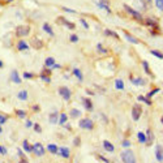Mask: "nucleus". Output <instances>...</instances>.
Returning a JSON list of instances; mask_svg holds the SVG:
<instances>
[{
  "label": "nucleus",
  "mask_w": 163,
  "mask_h": 163,
  "mask_svg": "<svg viewBox=\"0 0 163 163\" xmlns=\"http://www.w3.org/2000/svg\"><path fill=\"white\" fill-rule=\"evenodd\" d=\"M39 76H41V78H42V80H43L44 81V82H51V78H50V76H46V74H43V73H41V74H39Z\"/></svg>",
  "instance_id": "nucleus-39"
},
{
  "label": "nucleus",
  "mask_w": 163,
  "mask_h": 163,
  "mask_svg": "<svg viewBox=\"0 0 163 163\" xmlns=\"http://www.w3.org/2000/svg\"><path fill=\"white\" fill-rule=\"evenodd\" d=\"M47 150L50 153H52V154H57V151H59V148L55 143H50V145H47Z\"/></svg>",
  "instance_id": "nucleus-21"
},
{
  "label": "nucleus",
  "mask_w": 163,
  "mask_h": 163,
  "mask_svg": "<svg viewBox=\"0 0 163 163\" xmlns=\"http://www.w3.org/2000/svg\"><path fill=\"white\" fill-rule=\"evenodd\" d=\"M156 93H159V89H158V87H156V89H153L151 91H150V93H148V95H146V98H151L153 95H155Z\"/></svg>",
  "instance_id": "nucleus-38"
},
{
  "label": "nucleus",
  "mask_w": 163,
  "mask_h": 163,
  "mask_svg": "<svg viewBox=\"0 0 163 163\" xmlns=\"http://www.w3.org/2000/svg\"><path fill=\"white\" fill-rule=\"evenodd\" d=\"M17 97H18V99H21V100H26V99H28V91H26V90L18 91Z\"/></svg>",
  "instance_id": "nucleus-24"
},
{
  "label": "nucleus",
  "mask_w": 163,
  "mask_h": 163,
  "mask_svg": "<svg viewBox=\"0 0 163 163\" xmlns=\"http://www.w3.org/2000/svg\"><path fill=\"white\" fill-rule=\"evenodd\" d=\"M17 50L18 51H28L29 50V44L26 43L24 39H20L17 43Z\"/></svg>",
  "instance_id": "nucleus-13"
},
{
  "label": "nucleus",
  "mask_w": 163,
  "mask_h": 163,
  "mask_svg": "<svg viewBox=\"0 0 163 163\" xmlns=\"http://www.w3.org/2000/svg\"><path fill=\"white\" fill-rule=\"evenodd\" d=\"M120 156H122V161L124 163H136V156L132 150H125L120 154Z\"/></svg>",
  "instance_id": "nucleus-1"
},
{
  "label": "nucleus",
  "mask_w": 163,
  "mask_h": 163,
  "mask_svg": "<svg viewBox=\"0 0 163 163\" xmlns=\"http://www.w3.org/2000/svg\"><path fill=\"white\" fill-rule=\"evenodd\" d=\"M55 64V59L54 57H47L44 61V67L46 68H52V65Z\"/></svg>",
  "instance_id": "nucleus-23"
},
{
  "label": "nucleus",
  "mask_w": 163,
  "mask_h": 163,
  "mask_svg": "<svg viewBox=\"0 0 163 163\" xmlns=\"http://www.w3.org/2000/svg\"><path fill=\"white\" fill-rule=\"evenodd\" d=\"M33 111H39V106H37V104L33 106Z\"/></svg>",
  "instance_id": "nucleus-55"
},
{
  "label": "nucleus",
  "mask_w": 163,
  "mask_h": 163,
  "mask_svg": "<svg viewBox=\"0 0 163 163\" xmlns=\"http://www.w3.org/2000/svg\"><path fill=\"white\" fill-rule=\"evenodd\" d=\"M141 1H142V3H145V4H149V3L151 1V0H141Z\"/></svg>",
  "instance_id": "nucleus-56"
},
{
  "label": "nucleus",
  "mask_w": 163,
  "mask_h": 163,
  "mask_svg": "<svg viewBox=\"0 0 163 163\" xmlns=\"http://www.w3.org/2000/svg\"><path fill=\"white\" fill-rule=\"evenodd\" d=\"M73 74L78 78V81H82L84 80V76H82V73H81V71L78 69V68H74L73 69Z\"/></svg>",
  "instance_id": "nucleus-27"
},
{
  "label": "nucleus",
  "mask_w": 163,
  "mask_h": 163,
  "mask_svg": "<svg viewBox=\"0 0 163 163\" xmlns=\"http://www.w3.org/2000/svg\"><path fill=\"white\" fill-rule=\"evenodd\" d=\"M3 65H4V64H3V61L0 60V68H3Z\"/></svg>",
  "instance_id": "nucleus-57"
},
{
  "label": "nucleus",
  "mask_w": 163,
  "mask_h": 163,
  "mask_svg": "<svg viewBox=\"0 0 163 163\" xmlns=\"http://www.w3.org/2000/svg\"><path fill=\"white\" fill-rule=\"evenodd\" d=\"M43 30L47 33V34H50V35H54V31H52V29H51V26L46 22V24H43Z\"/></svg>",
  "instance_id": "nucleus-31"
},
{
  "label": "nucleus",
  "mask_w": 163,
  "mask_h": 163,
  "mask_svg": "<svg viewBox=\"0 0 163 163\" xmlns=\"http://www.w3.org/2000/svg\"><path fill=\"white\" fill-rule=\"evenodd\" d=\"M73 145L74 146H80L81 145V138H80V137H74V140H73Z\"/></svg>",
  "instance_id": "nucleus-41"
},
{
  "label": "nucleus",
  "mask_w": 163,
  "mask_h": 163,
  "mask_svg": "<svg viewBox=\"0 0 163 163\" xmlns=\"http://www.w3.org/2000/svg\"><path fill=\"white\" fill-rule=\"evenodd\" d=\"M67 120H68V116L65 115V114H61L60 117H59V124L64 125V124H67Z\"/></svg>",
  "instance_id": "nucleus-30"
},
{
  "label": "nucleus",
  "mask_w": 163,
  "mask_h": 163,
  "mask_svg": "<svg viewBox=\"0 0 163 163\" xmlns=\"http://www.w3.org/2000/svg\"><path fill=\"white\" fill-rule=\"evenodd\" d=\"M155 159L158 162H163V146L156 145L155 148Z\"/></svg>",
  "instance_id": "nucleus-8"
},
{
  "label": "nucleus",
  "mask_w": 163,
  "mask_h": 163,
  "mask_svg": "<svg viewBox=\"0 0 163 163\" xmlns=\"http://www.w3.org/2000/svg\"><path fill=\"white\" fill-rule=\"evenodd\" d=\"M155 5L159 11L163 12V0H155Z\"/></svg>",
  "instance_id": "nucleus-37"
},
{
  "label": "nucleus",
  "mask_w": 163,
  "mask_h": 163,
  "mask_svg": "<svg viewBox=\"0 0 163 163\" xmlns=\"http://www.w3.org/2000/svg\"><path fill=\"white\" fill-rule=\"evenodd\" d=\"M97 48H98V51H99L100 54H106V52H107V50H106V48H103V46L100 44V43L97 46Z\"/></svg>",
  "instance_id": "nucleus-43"
},
{
  "label": "nucleus",
  "mask_w": 163,
  "mask_h": 163,
  "mask_svg": "<svg viewBox=\"0 0 163 163\" xmlns=\"http://www.w3.org/2000/svg\"><path fill=\"white\" fill-rule=\"evenodd\" d=\"M18 163H29V161L26 159V156H25V158H20V162Z\"/></svg>",
  "instance_id": "nucleus-54"
},
{
  "label": "nucleus",
  "mask_w": 163,
  "mask_h": 163,
  "mask_svg": "<svg viewBox=\"0 0 163 163\" xmlns=\"http://www.w3.org/2000/svg\"><path fill=\"white\" fill-rule=\"evenodd\" d=\"M78 125H80V128L82 129H87V130H91L94 128V122L89 117H85V119H81L80 123H78Z\"/></svg>",
  "instance_id": "nucleus-3"
},
{
  "label": "nucleus",
  "mask_w": 163,
  "mask_h": 163,
  "mask_svg": "<svg viewBox=\"0 0 163 163\" xmlns=\"http://www.w3.org/2000/svg\"><path fill=\"white\" fill-rule=\"evenodd\" d=\"M63 9L64 12H68V13H76V11H74V9H71V8H67V7H63Z\"/></svg>",
  "instance_id": "nucleus-48"
},
{
  "label": "nucleus",
  "mask_w": 163,
  "mask_h": 163,
  "mask_svg": "<svg viewBox=\"0 0 163 163\" xmlns=\"http://www.w3.org/2000/svg\"><path fill=\"white\" fill-rule=\"evenodd\" d=\"M141 114H142L141 106H140L138 103H136L135 106H133V108H132V119L135 120V122H137V120L140 119V116H141Z\"/></svg>",
  "instance_id": "nucleus-6"
},
{
  "label": "nucleus",
  "mask_w": 163,
  "mask_h": 163,
  "mask_svg": "<svg viewBox=\"0 0 163 163\" xmlns=\"http://www.w3.org/2000/svg\"><path fill=\"white\" fill-rule=\"evenodd\" d=\"M8 120V116L3 115V114H0V124H5V122Z\"/></svg>",
  "instance_id": "nucleus-44"
},
{
  "label": "nucleus",
  "mask_w": 163,
  "mask_h": 163,
  "mask_svg": "<svg viewBox=\"0 0 163 163\" xmlns=\"http://www.w3.org/2000/svg\"><path fill=\"white\" fill-rule=\"evenodd\" d=\"M24 77H25V78H34V74H33V73H29V72H25V73H24Z\"/></svg>",
  "instance_id": "nucleus-51"
},
{
  "label": "nucleus",
  "mask_w": 163,
  "mask_h": 163,
  "mask_svg": "<svg viewBox=\"0 0 163 163\" xmlns=\"http://www.w3.org/2000/svg\"><path fill=\"white\" fill-rule=\"evenodd\" d=\"M7 153H8V151H7V149L3 145H0V154H1V155H7Z\"/></svg>",
  "instance_id": "nucleus-46"
},
{
  "label": "nucleus",
  "mask_w": 163,
  "mask_h": 163,
  "mask_svg": "<svg viewBox=\"0 0 163 163\" xmlns=\"http://www.w3.org/2000/svg\"><path fill=\"white\" fill-rule=\"evenodd\" d=\"M137 99H138L140 102H145L146 104H148V106H151V104H153V102L149 99V98H146V97H143V95H138V98H137Z\"/></svg>",
  "instance_id": "nucleus-26"
},
{
  "label": "nucleus",
  "mask_w": 163,
  "mask_h": 163,
  "mask_svg": "<svg viewBox=\"0 0 163 163\" xmlns=\"http://www.w3.org/2000/svg\"><path fill=\"white\" fill-rule=\"evenodd\" d=\"M124 37H125L127 41L130 42V43H133V44H138V43H140V41H138V39H137L136 37H133V35L130 34V33L125 31V30H124Z\"/></svg>",
  "instance_id": "nucleus-11"
},
{
  "label": "nucleus",
  "mask_w": 163,
  "mask_h": 163,
  "mask_svg": "<svg viewBox=\"0 0 163 163\" xmlns=\"http://www.w3.org/2000/svg\"><path fill=\"white\" fill-rule=\"evenodd\" d=\"M48 120H50L51 124H56V123H57V114H56V112L51 114L50 117H48Z\"/></svg>",
  "instance_id": "nucleus-32"
},
{
  "label": "nucleus",
  "mask_w": 163,
  "mask_h": 163,
  "mask_svg": "<svg viewBox=\"0 0 163 163\" xmlns=\"http://www.w3.org/2000/svg\"><path fill=\"white\" fill-rule=\"evenodd\" d=\"M11 1H15V0H7V3H11Z\"/></svg>",
  "instance_id": "nucleus-59"
},
{
  "label": "nucleus",
  "mask_w": 163,
  "mask_h": 163,
  "mask_svg": "<svg viewBox=\"0 0 163 163\" xmlns=\"http://www.w3.org/2000/svg\"><path fill=\"white\" fill-rule=\"evenodd\" d=\"M150 54H151L153 56H156L158 59H163V54L162 52H159V51H156V50H151L150 51Z\"/></svg>",
  "instance_id": "nucleus-36"
},
{
  "label": "nucleus",
  "mask_w": 163,
  "mask_h": 163,
  "mask_svg": "<svg viewBox=\"0 0 163 163\" xmlns=\"http://www.w3.org/2000/svg\"><path fill=\"white\" fill-rule=\"evenodd\" d=\"M33 153L37 156H43L44 155V148L41 142H37L33 145Z\"/></svg>",
  "instance_id": "nucleus-7"
},
{
  "label": "nucleus",
  "mask_w": 163,
  "mask_h": 163,
  "mask_svg": "<svg viewBox=\"0 0 163 163\" xmlns=\"http://www.w3.org/2000/svg\"><path fill=\"white\" fill-rule=\"evenodd\" d=\"M146 145H148V146H150V145H151V143H153V141H154V135H153V132H151V129H148V130H146Z\"/></svg>",
  "instance_id": "nucleus-12"
},
{
  "label": "nucleus",
  "mask_w": 163,
  "mask_h": 163,
  "mask_svg": "<svg viewBox=\"0 0 163 163\" xmlns=\"http://www.w3.org/2000/svg\"><path fill=\"white\" fill-rule=\"evenodd\" d=\"M115 87L117 90H124V82H123V80H116L115 81Z\"/></svg>",
  "instance_id": "nucleus-28"
},
{
  "label": "nucleus",
  "mask_w": 163,
  "mask_h": 163,
  "mask_svg": "<svg viewBox=\"0 0 163 163\" xmlns=\"http://www.w3.org/2000/svg\"><path fill=\"white\" fill-rule=\"evenodd\" d=\"M71 116L73 117V119H74V117H80L81 116V111L77 110V108H73L71 111Z\"/></svg>",
  "instance_id": "nucleus-34"
},
{
  "label": "nucleus",
  "mask_w": 163,
  "mask_h": 163,
  "mask_svg": "<svg viewBox=\"0 0 163 163\" xmlns=\"http://www.w3.org/2000/svg\"><path fill=\"white\" fill-rule=\"evenodd\" d=\"M17 154H18V156H20V158H25V153L24 151H22V150L21 149H17Z\"/></svg>",
  "instance_id": "nucleus-50"
},
{
  "label": "nucleus",
  "mask_w": 163,
  "mask_h": 163,
  "mask_svg": "<svg viewBox=\"0 0 163 163\" xmlns=\"http://www.w3.org/2000/svg\"><path fill=\"white\" fill-rule=\"evenodd\" d=\"M137 137H138V141L141 143L146 142V136H145V133H143V132H138V133H137Z\"/></svg>",
  "instance_id": "nucleus-33"
},
{
  "label": "nucleus",
  "mask_w": 163,
  "mask_h": 163,
  "mask_svg": "<svg viewBox=\"0 0 163 163\" xmlns=\"http://www.w3.org/2000/svg\"><path fill=\"white\" fill-rule=\"evenodd\" d=\"M57 154H60V156L68 159L71 156V151H69V149H68V148H60V149H59V151H57Z\"/></svg>",
  "instance_id": "nucleus-14"
},
{
  "label": "nucleus",
  "mask_w": 163,
  "mask_h": 163,
  "mask_svg": "<svg viewBox=\"0 0 163 163\" xmlns=\"http://www.w3.org/2000/svg\"><path fill=\"white\" fill-rule=\"evenodd\" d=\"M161 123H162V124H163V116H162V117H161Z\"/></svg>",
  "instance_id": "nucleus-60"
},
{
  "label": "nucleus",
  "mask_w": 163,
  "mask_h": 163,
  "mask_svg": "<svg viewBox=\"0 0 163 163\" xmlns=\"http://www.w3.org/2000/svg\"><path fill=\"white\" fill-rule=\"evenodd\" d=\"M104 35H110V37H114V38L119 39V35H117V33L112 31V30H108V29H106V30H104Z\"/></svg>",
  "instance_id": "nucleus-29"
},
{
  "label": "nucleus",
  "mask_w": 163,
  "mask_h": 163,
  "mask_svg": "<svg viewBox=\"0 0 163 163\" xmlns=\"http://www.w3.org/2000/svg\"><path fill=\"white\" fill-rule=\"evenodd\" d=\"M16 115H17V117H20V119H25L26 112L24 110H16Z\"/></svg>",
  "instance_id": "nucleus-35"
},
{
  "label": "nucleus",
  "mask_w": 163,
  "mask_h": 163,
  "mask_svg": "<svg viewBox=\"0 0 163 163\" xmlns=\"http://www.w3.org/2000/svg\"><path fill=\"white\" fill-rule=\"evenodd\" d=\"M9 80L15 84H21V77H20L18 72L17 71H12L11 72V76H9Z\"/></svg>",
  "instance_id": "nucleus-10"
},
{
  "label": "nucleus",
  "mask_w": 163,
  "mask_h": 163,
  "mask_svg": "<svg viewBox=\"0 0 163 163\" xmlns=\"http://www.w3.org/2000/svg\"><path fill=\"white\" fill-rule=\"evenodd\" d=\"M142 67H143V69H145V72H146V73H148V74H149V76H150V77H154V74H153V73H151V71H150L149 63H148V61H146V60H143V61H142Z\"/></svg>",
  "instance_id": "nucleus-20"
},
{
  "label": "nucleus",
  "mask_w": 163,
  "mask_h": 163,
  "mask_svg": "<svg viewBox=\"0 0 163 163\" xmlns=\"http://www.w3.org/2000/svg\"><path fill=\"white\" fill-rule=\"evenodd\" d=\"M102 145H103V149L106 150V151H108V153H112L114 150H115V146H114L110 141H107V140H104Z\"/></svg>",
  "instance_id": "nucleus-15"
},
{
  "label": "nucleus",
  "mask_w": 163,
  "mask_h": 163,
  "mask_svg": "<svg viewBox=\"0 0 163 163\" xmlns=\"http://www.w3.org/2000/svg\"><path fill=\"white\" fill-rule=\"evenodd\" d=\"M0 133H3V128H1V124H0Z\"/></svg>",
  "instance_id": "nucleus-58"
},
{
  "label": "nucleus",
  "mask_w": 163,
  "mask_h": 163,
  "mask_svg": "<svg viewBox=\"0 0 163 163\" xmlns=\"http://www.w3.org/2000/svg\"><path fill=\"white\" fill-rule=\"evenodd\" d=\"M80 22L82 24V26H84L85 29H89V24L86 22V20H85V18H81V20H80Z\"/></svg>",
  "instance_id": "nucleus-45"
},
{
  "label": "nucleus",
  "mask_w": 163,
  "mask_h": 163,
  "mask_svg": "<svg viewBox=\"0 0 163 163\" xmlns=\"http://www.w3.org/2000/svg\"><path fill=\"white\" fill-rule=\"evenodd\" d=\"M124 9H125V12H128L129 15L132 16V17L135 18V20H137V21H142V20H143V17H142L141 13L137 12V11H135L133 8H130L129 5H127V4H125V5H124Z\"/></svg>",
  "instance_id": "nucleus-4"
},
{
  "label": "nucleus",
  "mask_w": 163,
  "mask_h": 163,
  "mask_svg": "<svg viewBox=\"0 0 163 163\" xmlns=\"http://www.w3.org/2000/svg\"><path fill=\"white\" fill-rule=\"evenodd\" d=\"M25 125H26V128H31V127L34 125V124H33V123L30 122V120H28V122H26V124H25Z\"/></svg>",
  "instance_id": "nucleus-53"
},
{
  "label": "nucleus",
  "mask_w": 163,
  "mask_h": 163,
  "mask_svg": "<svg viewBox=\"0 0 163 163\" xmlns=\"http://www.w3.org/2000/svg\"><path fill=\"white\" fill-rule=\"evenodd\" d=\"M57 20H59V22H60V24H63V25H65V26H68L69 29H74V24L69 22L67 18H64V17H59Z\"/></svg>",
  "instance_id": "nucleus-17"
},
{
  "label": "nucleus",
  "mask_w": 163,
  "mask_h": 163,
  "mask_svg": "<svg viewBox=\"0 0 163 163\" xmlns=\"http://www.w3.org/2000/svg\"><path fill=\"white\" fill-rule=\"evenodd\" d=\"M82 104L87 111H93V102H91L89 98H82Z\"/></svg>",
  "instance_id": "nucleus-16"
},
{
  "label": "nucleus",
  "mask_w": 163,
  "mask_h": 163,
  "mask_svg": "<svg viewBox=\"0 0 163 163\" xmlns=\"http://www.w3.org/2000/svg\"><path fill=\"white\" fill-rule=\"evenodd\" d=\"M42 73L46 74V76H51V74H52V69H50V68H44V69L42 71Z\"/></svg>",
  "instance_id": "nucleus-40"
},
{
  "label": "nucleus",
  "mask_w": 163,
  "mask_h": 163,
  "mask_svg": "<svg viewBox=\"0 0 163 163\" xmlns=\"http://www.w3.org/2000/svg\"><path fill=\"white\" fill-rule=\"evenodd\" d=\"M30 44H31L33 48H35V50H41V48L43 47V42H42L41 39H38V38H31Z\"/></svg>",
  "instance_id": "nucleus-9"
},
{
  "label": "nucleus",
  "mask_w": 163,
  "mask_h": 163,
  "mask_svg": "<svg viewBox=\"0 0 163 163\" xmlns=\"http://www.w3.org/2000/svg\"><path fill=\"white\" fill-rule=\"evenodd\" d=\"M33 127H34V130H35V132H42V128H41V125H39V124H34V125H33Z\"/></svg>",
  "instance_id": "nucleus-49"
},
{
  "label": "nucleus",
  "mask_w": 163,
  "mask_h": 163,
  "mask_svg": "<svg viewBox=\"0 0 163 163\" xmlns=\"http://www.w3.org/2000/svg\"><path fill=\"white\" fill-rule=\"evenodd\" d=\"M22 148H24V150L26 153H33V146L29 143L28 140H24V141H22Z\"/></svg>",
  "instance_id": "nucleus-18"
},
{
  "label": "nucleus",
  "mask_w": 163,
  "mask_h": 163,
  "mask_svg": "<svg viewBox=\"0 0 163 163\" xmlns=\"http://www.w3.org/2000/svg\"><path fill=\"white\" fill-rule=\"evenodd\" d=\"M98 5L100 7V8H103V9H106L108 13H111V9H110V7L107 5V0H100L99 3H98Z\"/></svg>",
  "instance_id": "nucleus-22"
},
{
  "label": "nucleus",
  "mask_w": 163,
  "mask_h": 163,
  "mask_svg": "<svg viewBox=\"0 0 163 163\" xmlns=\"http://www.w3.org/2000/svg\"><path fill=\"white\" fill-rule=\"evenodd\" d=\"M69 41L72 42V43H76V42H78V37L76 34H72L71 37H69Z\"/></svg>",
  "instance_id": "nucleus-42"
},
{
  "label": "nucleus",
  "mask_w": 163,
  "mask_h": 163,
  "mask_svg": "<svg viewBox=\"0 0 163 163\" xmlns=\"http://www.w3.org/2000/svg\"><path fill=\"white\" fill-rule=\"evenodd\" d=\"M145 24L148 25V26H151L153 29H156V30H158V24H156L155 20H153V18H146Z\"/></svg>",
  "instance_id": "nucleus-19"
},
{
  "label": "nucleus",
  "mask_w": 163,
  "mask_h": 163,
  "mask_svg": "<svg viewBox=\"0 0 163 163\" xmlns=\"http://www.w3.org/2000/svg\"><path fill=\"white\" fill-rule=\"evenodd\" d=\"M59 94L63 97L64 100H69L71 97H72V91L68 89L67 86H60V87H59Z\"/></svg>",
  "instance_id": "nucleus-5"
},
{
  "label": "nucleus",
  "mask_w": 163,
  "mask_h": 163,
  "mask_svg": "<svg viewBox=\"0 0 163 163\" xmlns=\"http://www.w3.org/2000/svg\"><path fill=\"white\" fill-rule=\"evenodd\" d=\"M122 146H123V148H129V146H130V142L128 141V140H124V141L122 142Z\"/></svg>",
  "instance_id": "nucleus-47"
},
{
  "label": "nucleus",
  "mask_w": 163,
  "mask_h": 163,
  "mask_svg": "<svg viewBox=\"0 0 163 163\" xmlns=\"http://www.w3.org/2000/svg\"><path fill=\"white\" fill-rule=\"evenodd\" d=\"M98 158H99L100 161H103L104 163H110V161H108V159H107V158H104V156H102V155H98Z\"/></svg>",
  "instance_id": "nucleus-52"
},
{
  "label": "nucleus",
  "mask_w": 163,
  "mask_h": 163,
  "mask_svg": "<svg viewBox=\"0 0 163 163\" xmlns=\"http://www.w3.org/2000/svg\"><path fill=\"white\" fill-rule=\"evenodd\" d=\"M29 34H30V26L29 25H20V26H17V29H16V35H17L18 38H24Z\"/></svg>",
  "instance_id": "nucleus-2"
},
{
  "label": "nucleus",
  "mask_w": 163,
  "mask_h": 163,
  "mask_svg": "<svg viewBox=\"0 0 163 163\" xmlns=\"http://www.w3.org/2000/svg\"><path fill=\"white\" fill-rule=\"evenodd\" d=\"M130 80H132V84L133 85H137V86H138V85H143V84H145V81H143L142 78H140V77H137V78L130 77Z\"/></svg>",
  "instance_id": "nucleus-25"
}]
</instances>
